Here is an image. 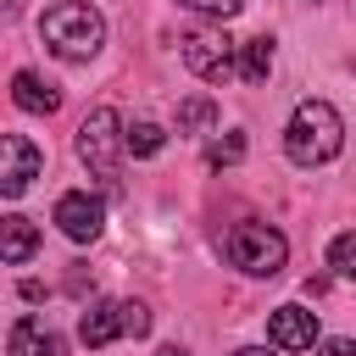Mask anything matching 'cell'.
Here are the masks:
<instances>
[{"label":"cell","instance_id":"cell-1","mask_svg":"<svg viewBox=\"0 0 356 356\" xmlns=\"http://www.w3.org/2000/svg\"><path fill=\"white\" fill-rule=\"evenodd\" d=\"M339 145H345V122H339V111H334L328 100H300L295 117H289V128H284V150H289V161H295V167H323V161L339 156Z\"/></svg>","mask_w":356,"mask_h":356},{"label":"cell","instance_id":"cell-2","mask_svg":"<svg viewBox=\"0 0 356 356\" xmlns=\"http://www.w3.org/2000/svg\"><path fill=\"white\" fill-rule=\"evenodd\" d=\"M44 44L61 56V61H89L100 44H106V22L95 6L83 0H61L44 11Z\"/></svg>","mask_w":356,"mask_h":356},{"label":"cell","instance_id":"cell-3","mask_svg":"<svg viewBox=\"0 0 356 356\" xmlns=\"http://www.w3.org/2000/svg\"><path fill=\"white\" fill-rule=\"evenodd\" d=\"M122 150H128V128H122V117H117L111 106H95V111L78 122V156H83L100 178H117Z\"/></svg>","mask_w":356,"mask_h":356},{"label":"cell","instance_id":"cell-4","mask_svg":"<svg viewBox=\"0 0 356 356\" xmlns=\"http://www.w3.org/2000/svg\"><path fill=\"white\" fill-rule=\"evenodd\" d=\"M284 256H289V245H284V234L267 228V222H239V228L228 234V261H234L239 273H250V278H273V273L284 267Z\"/></svg>","mask_w":356,"mask_h":356},{"label":"cell","instance_id":"cell-5","mask_svg":"<svg viewBox=\"0 0 356 356\" xmlns=\"http://www.w3.org/2000/svg\"><path fill=\"white\" fill-rule=\"evenodd\" d=\"M178 44H184V67H189L195 78H206V83H228V78L239 72V44H234L222 28H195V33H184Z\"/></svg>","mask_w":356,"mask_h":356},{"label":"cell","instance_id":"cell-6","mask_svg":"<svg viewBox=\"0 0 356 356\" xmlns=\"http://www.w3.org/2000/svg\"><path fill=\"white\" fill-rule=\"evenodd\" d=\"M117 334H134V339L150 334V312H145L139 300H95V306L78 317V339L95 345V350L111 345Z\"/></svg>","mask_w":356,"mask_h":356},{"label":"cell","instance_id":"cell-7","mask_svg":"<svg viewBox=\"0 0 356 356\" xmlns=\"http://www.w3.org/2000/svg\"><path fill=\"white\" fill-rule=\"evenodd\" d=\"M39 167H44V156H39V145L28 139V134H6L0 139V195H22L33 178H39Z\"/></svg>","mask_w":356,"mask_h":356},{"label":"cell","instance_id":"cell-8","mask_svg":"<svg viewBox=\"0 0 356 356\" xmlns=\"http://www.w3.org/2000/svg\"><path fill=\"white\" fill-rule=\"evenodd\" d=\"M56 228H61L67 239H78V245L100 239V228H106V206H100V195H89V189H67V195L56 200Z\"/></svg>","mask_w":356,"mask_h":356},{"label":"cell","instance_id":"cell-9","mask_svg":"<svg viewBox=\"0 0 356 356\" xmlns=\"http://www.w3.org/2000/svg\"><path fill=\"white\" fill-rule=\"evenodd\" d=\"M267 339H273L278 350H312V345H317V312H306V306H278V312L267 317Z\"/></svg>","mask_w":356,"mask_h":356},{"label":"cell","instance_id":"cell-10","mask_svg":"<svg viewBox=\"0 0 356 356\" xmlns=\"http://www.w3.org/2000/svg\"><path fill=\"white\" fill-rule=\"evenodd\" d=\"M11 356H67L61 334H50L39 317H17L11 323Z\"/></svg>","mask_w":356,"mask_h":356},{"label":"cell","instance_id":"cell-11","mask_svg":"<svg viewBox=\"0 0 356 356\" xmlns=\"http://www.w3.org/2000/svg\"><path fill=\"white\" fill-rule=\"evenodd\" d=\"M11 100H17L22 111H33V117H50V111L61 106L56 83H44L39 72H17V78H11Z\"/></svg>","mask_w":356,"mask_h":356},{"label":"cell","instance_id":"cell-12","mask_svg":"<svg viewBox=\"0 0 356 356\" xmlns=\"http://www.w3.org/2000/svg\"><path fill=\"white\" fill-rule=\"evenodd\" d=\"M0 228H6V239H0V256H6L11 267H17V261H28V256L39 250V228H33L28 217H6Z\"/></svg>","mask_w":356,"mask_h":356},{"label":"cell","instance_id":"cell-13","mask_svg":"<svg viewBox=\"0 0 356 356\" xmlns=\"http://www.w3.org/2000/svg\"><path fill=\"white\" fill-rule=\"evenodd\" d=\"M267 72H273V39L256 33V39L239 44V78L245 83H267Z\"/></svg>","mask_w":356,"mask_h":356},{"label":"cell","instance_id":"cell-14","mask_svg":"<svg viewBox=\"0 0 356 356\" xmlns=\"http://www.w3.org/2000/svg\"><path fill=\"white\" fill-rule=\"evenodd\" d=\"M211 122H217V100L195 95V100L178 106V134H195V128H211Z\"/></svg>","mask_w":356,"mask_h":356},{"label":"cell","instance_id":"cell-15","mask_svg":"<svg viewBox=\"0 0 356 356\" xmlns=\"http://www.w3.org/2000/svg\"><path fill=\"white\" fill-rule=\"evenodd\" d=\"M167 145V128L161 122H128V150L134 156H156Z\"/></svg>","mask_w":356,"mask_h":356},{"label":"cell","instance_id":"cell-16","mask_svg":"<svg viewBox=\"0 0 356 356\" xmlns=\"http://www.w3.org/2000/svg\"><path fill=\"white\" fill-rule=\"evenodd\" d=\"M328 267H334L339 278H356V234H334V245H328Z\"/></svg>","mask_w":356,"mask_h":356},{"label":"cell","instance_id":"cell-17","mask_svg":"<svg viewBox=\"0 0 356 356\" xmlns=\"http://www.w3.org/2000/svg\"><path fill=\"white\" fill-rule=\"evenodd\" d=\"M239 156H245V134H222V139H211V150H206L211 167H234Z\"/></svg>","mask_w":356,"mask_h":356},{"label":"cell","instance_id":"cell-18","mask_svg":"<svg viewBox=\"0 0 356 356\" xmlns=\"http://www.w3.org/2000/svg\"><path fill=\"white\" fill-rule=\"evenodd\" d=\"M178 6H189V11H200V17H217V22H228V17L245 11V0H178Z\"/></svg>","mask_w":356,"mask_h":356},{"label":"cell","instance_id":"cell-19","mask_svg":"<svg viewBox=\"0 0 356 356\" xmlns=\"http://www.w3.org/2000/svg\"><path fill=\"white\" fill-rule=\"evenodd\" d=\"M317 350H323V356H356V339H345V334H339V339H323Z\"/></svg>","mask_w":356,"mask_h":356},{"label":"cell","instance_id":"cell-20","mask_svg":"<svg viewBox=\"0 0 356 356\" xmlns=\"http://www.w3.org/2000/svg\"><path fill=\"white\" fill-rule=\"evenodd\" d=\"M156 356H189V350H178V345H161V350H156Z\"/></svg>","mask_w":356,"mask_h":356},{"label":"cell","instance_id":"cell-21","mask_svg":"<svg viewBox=\"0 0 356 356\" xmlns=\"http://www.w3.org/2000/svg\"><path fill=\"white\" fill-rule=\"evenodd\" d=\"M234 356H267V350H256V345H245V350H234Z\"/></svg>","mask_w":356,"mask_h":356}]
</instances>
